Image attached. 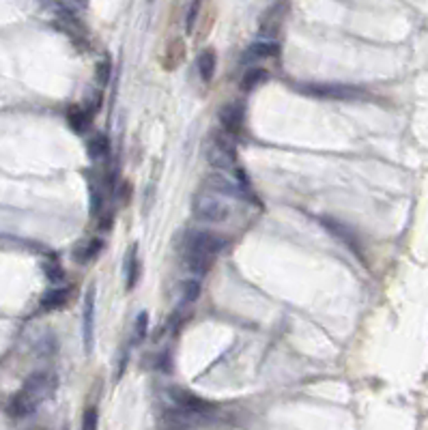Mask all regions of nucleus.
Returning <instances> with one entry per match:
<instances>
[{"label":"nucleus","mask_w":428,"mask_h":430,"mask_svg":"<svg viewBox=\"0 0 428 430\" xmlns=\"http://www.w3.org/2000/svg\"><path fill=\"white\" fill-rule=\"evenodd\" d=\"M56 392V377L50 372H37L26 379L22 392H18L9 403V413L13 418H28L37 407Z\"/></svg>","instance_id":"nucleus-1"},{"label":"nucleus","mask_w":428,"mask_h":430,"mask_svg":"<svg viewBox=\"0 0 428 430\" xmlns=\"http://www.w3.org/2000/svg\"><path fill=\"white\" fill-rule=\"evenodd\" d=\"M192 211L204 224H222V222H226L230 215L228 204L213 192L196 194L192 202Z\"/></svg>","instance_id":"nucleus-2"},{"label":"nucleus","mask_w":428,"mask_h":430,"mask_svg":"<svg viewBox=\"0 0 428 430\" xmlns=\"http://www.w3.org/2000/svg\"><path fill=\"white\" fill-rule=\"evenodd\" d=\"M233 138L235 136L226 134L224 130L217 132L211 140V147H209V153H207V162L213 168L226 172V174L237 168V153H235Z\"/></svg>","instance_id":"nucleus-3"},{"label":"nucleus","mask_w":428,"mask_h":430,"mask_svg":"<svg viewBox=\"0 0 428 430\" xmlns=\"http://www.w3.org/2000/svg\"><path fill=\"white\" fill-rule=\"evenodd\" d=\"M222 248H224V239L215 232H209V230L189 232L187 241H185V252L200 254V256H207V259H213Z\"/></svg>","instance_id":"nucleus-4"},{"label":"nucleus","mask_w":428,"mask_h":430,"mask_svg":"<svg viewBox=\"0 0 428 430\" xmlns=\"http://www.w3.org/2000/svg\"><path fill=\"white\" fill-rule=\"evenodd\" d=\"M301 91L319 99H340V101L357 99L361 95L357 86H346V84H308V86H301Z\"/></svg>","instance_id":"nucleus-5"},{"label":"nucleus","mask_w":428,"mask_h":430,"mask_svg":"<svg viewBox=\"0 0 428 430\" xmlns=\"http://www.w3.org/2000/svg\"><path fill=\"white\" fill-rule=\"evenodd\" d=\"M243 117H246V110H243V104H239V101H233V104L222 106V110L217 112L222 130H224L226 134H230V136H237V134L241 132Z\"/></svg>","instance_id":"nucleus-6"},{"label":"nucleus","mask_w":428,"mask_h":430,"mask_svg":"<svg viewBox=\"0 0 428 430\" xmlns=\"http://www.w3.org/2000/svg\"><path fill=\"white\" fill-rule=\"evenodd\" d=\"M82 340L86 353L93 351V342H95V286L86 291L84 297V310H82Z\"/></svg>","instance_id":"nucleus-7"},{"label":"nucleus","mask_w":428,"mask_h":430,"mask_svg":"<svg viewBox=\"0 0 428 430\" xmlns=\"http://www.w3.org/2000/svg\"><path fill=\"white\" fill-rule=\"evenodd\" d=\"M170 394H172L174 405L183 411L194 413V416H207V413L213 409L207 401H202V398H198L196 394H189L185 390H172Z\"/></svg>","instance_id":"nucleus-8"},{"label":"nucleus","mask_w":428,"mask_h":430,"mask_svg":"<svg viewBox=\"0 0 428 430\" xmlns=\"http://www.w3.org/2000/svg\"><path fill=\"white\" fill-rule=\"evenodd\" d=\"M276 54H280V45L276 41H254L248 50L243 52V62H252V60H263V58H274Z\"/></svg>","instance_id":"nucleus-9"},{"label":"nucleus","mask_w":428,"mask_h":430,"mask_svg":"<svg viewBox=\"0 0 428 430\" xmlns=\"http://www.w3.org/2000/svg\"><path fill=\"white\" fill-rule=\"evenodd\" d=\"M123 272H125V282H128V291H134L140 280V259H138V248L132 246L125 254L123 261Z\"/></svg>","instance_id":"nucleus-10"},{"label":"nucleus","mask_w":428,"mask_h":430,"mask_svg":"<svg viewBox=\"0 0 428 430\" xmlns=\"http://www.w3.org/2000/svg\"><path fill=\"white\" fill-rule=\"evenodd\" d=\"M67 299H69V289H52L41 297L39 308L43 312H54V310H60L62 306H65Z\"/></svg>","instance_id":"nucleus-11"},{"label":"nucleus","mask_w":428,"mask_h":430,"mask_svg":"<svg viewBox=\"0 0 428 430\" xmlns=\"http://www.w3.org/2000/svg\"><path fill=\"white\" fill-rule=\"evenodd\" d=\"M86 153L91 159H106L110 157V138L106 134H95L86 142Z\"/></svg>","instance_id":"nucleus-12"},{"label":"nucleus","mask_w":428,"mask_h":430,"mask_svg":"<svg viewBox=\"0 0 428 430\" xmlns=\"http://www.w3.org/2000/svg\"><path fill=\"white\" fill-rule=\"evenodd\" d=\"M215 65H217V58H215V52L213 50H202L196 58V69L200 73V77L204 82H209L215 73Z\"/></svg>","instance_id":"nucleus-13"},{"label":"nucleus","mask_w":428,"mask_h":430,"mask_svg":"<svg viewBox=\"0 0 428 430\" xmlns=\"http://www.w3.org/2000/svg\"><path fill=\"white\" fill-rule=\"evenodd\" d=\"M102 248H104L102 239H91L88 243H82L80 248L75 250V261L80 265H86V263H91V261H95L99 256Z\"/></svg>","instance_id":"nucleus-14"},{"label":"nucleus","mask_w":428,"mask_h":430,"mask_svg":"<svg viewBox=\"0 0 428 430\" xmlns=\"http://www.w3.org/2000/svg\"><path fill=\"white\" fill-rule=\"evenodd\" d=\"M267 80H269V71L267 69H263V67H252L241 77V88L243 91H254L261 84H265Z\"/></svg>","instance_id":"nucleus-15"},{"label":"nucleus","mask_w":428,"mask_h":430,"mask_svg":"<svg viewBox=\"0 0 428 430\" xmlns=\"http://www.w3.org/2000/svg\"><path fill=\"white\" fill-rule=\"evenodd\" d=\"M325 228H327V230H331V232H334L336 237H340L342 241H344V246H348V248H351L355 254H359V248H357V239H355L351 232L346 230V226H342V224H336L334 219H325Z\"/></svg>","instance_id":"nucleus-16"},{"label":"nucleus","mask_w":428,"mask_h":430,"mask_svg":"<svg viewBox=\"0 0 428 430\" xmlns=\"http://www.w3.org/2000/svg\"><path fill=\"white\" fill-rule=\"evenodd\" d=\"M69 127L75 132V134H82V132H86L88 130V125H91V115L86 112V110H82V108H75V110H71L69 112Z\"/></svg>","instance_id":"nucleus-17"},{"label":"nucleus","mask_w":428,"mask_h":430,"mask_svg":"<svg viewBox=\"0 0 428 430\" xmlns=\"http://www.w3.org/2000/svg\"><path fill=\"white\" fill-rule=\"evenodd\" d=\"M149 331V314L147 312H140L136 316V323H134V342H142Z\"/></svg>","instance_id":"nucleus-18"},{"label":"nucleus","mask_w":428,"mask_h":430,"mask_svg":"<svg viewBox=\"0 0 428 430\" xmlns=\"http://www.w3.org/2000/svg\"><path fill=\"white\" fill-rule=\"evenodd\" d=\"M110 75H112V60L106 56L97 62V82L106 86L110 82Z\"/></svg>","instance_id":"nucleus-19"},{"label":"nucleus","mask_w":428,"mask_h":430,"mask_svg":"<svg viewBox=\"0 0 428 430\" xmlns=\"http://www.w3.org/2000/svg\"><path fill=\"white\" fill-rule=\"evenodd\" d=\"M43 272L47 276V280H52V282H60L62 278H65V272H62V267L58 265V261H45Z\"/></svg>","instance_id":"nucleus-20"},{"label":"nucleus","mask_w":428,"mask_h":430,"mask_svg":"<svg viewBox=\"0 0 428 430\" xmlns=\"http://www.w3.org/2000/svg\"><path fill=\"white\" fill-rule=\"evenodd\" d=\"M88 194H91V213L93 215H99V211L104 209V200H106L104 198V192H102L97 185H93Z\"/></svg>","instance_id":"nucleus-21"},{"label":"nucleus","mask_w":428,"mask_h":430,"mask_svg":"<svg viewBox=\"0 0 428 430\" xmlns=\"http://www.w3.org/2000/svg\"><path fill=\"white\" fill-rule=\"evenodd\" d=\"M200 295V284L196 280H187L183 284V301L185 304H192V301H196Z\"/></svg>","instance_id":"nucleus-22"},{"label":"nucleus","mask_w":428,"mask_h":430,"mask_svg":"<svg viewBox=\"0 0 428 430\" xmlns=\"http://www.w3.org/2000/svg\"><path fill=\"white\" fill-rule=\"evenodd\" d=\"M200 5H202L200 0H194V3L189 5V9H187V15H185V30H187V33H192V28H194V24L198 20Z\"/></svg>","instance_id":"nucleus-23"},{"label":"nucleus","mask_w":428,"mask_h":430,"mask_svg":"<svg viewBox=\"0 0 428 430\" xmlns=\"http://www.w3.org/2000/svg\"><path fill=\"white\" fill-rule=\"evenodd\" d=\"M82 428L84 430H93V428H97V411L95 409H88L86 413H84V420H82Z\"/></svg>","instance_id":"nucleus-24"},{"label":"nucleus","mask_w":428,"mask_h":430,"mask_svg":"<svg viewBox=\"0 0 428 430\" xmlns=\"http://www.w3.org/2000/svg\"><path fill=\"white\" fill-rule=\"evenodd\" d=\"M71 3H75L78 7H86V5H88V0H71Z\"/></svg>","instance_id":"nucleus-25"}]
</instances>
